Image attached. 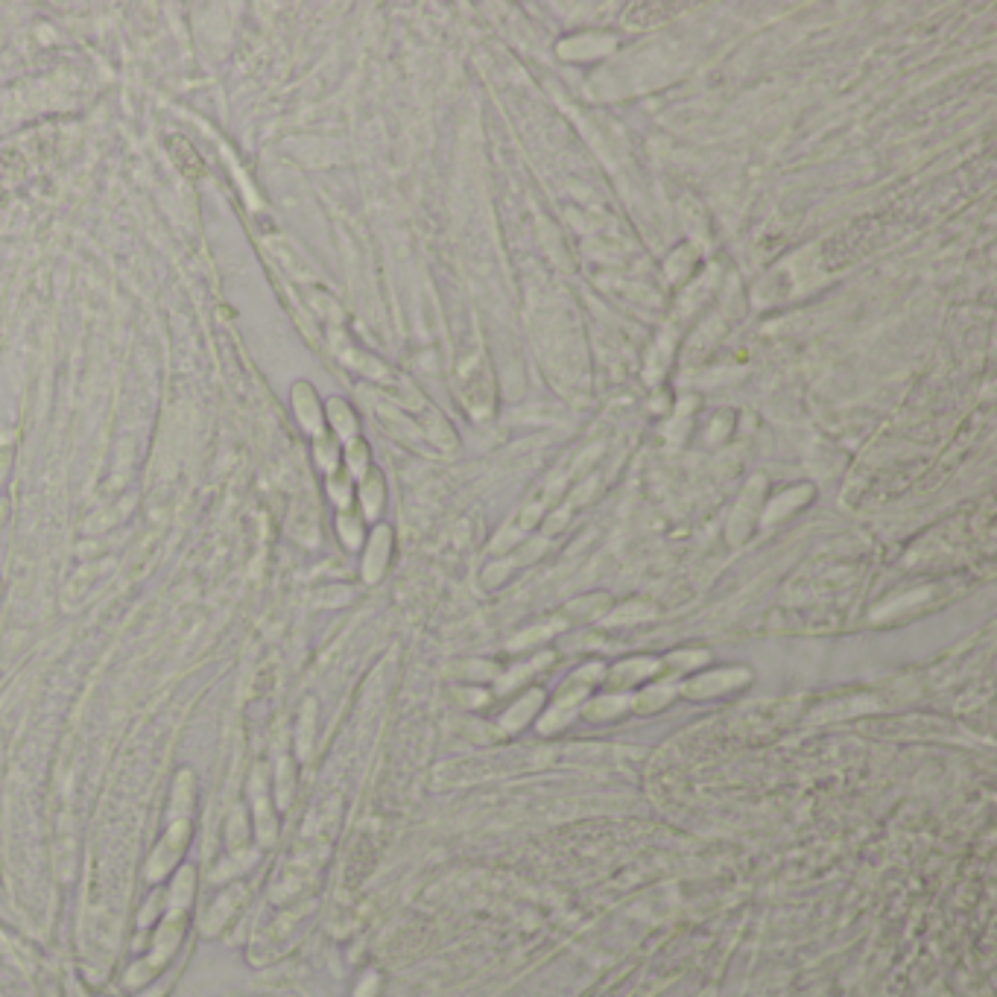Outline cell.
<instances>
[{
	"label": "cell",
	"mask_w": 997,
	"mask_h": 997,
	"mask_svg": "<svg viewBox=\"0 0 997 997\" xmlns=\"http://www.w3.org/2000/svg\"><path fill=\"white\" fill-rule=\"evenodd\" d=\"M538 702V693L533 696V699H524L521 705H518V711L515 714H509V717H503V726H521V723H527V717L533 714V705Z\"/></svg>",
	"instance_id": "cell-1"
}]
</instances>
